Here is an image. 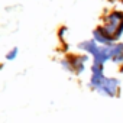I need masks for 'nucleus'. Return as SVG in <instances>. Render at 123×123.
Returning a JSON list of instances; mask_svg holds the SVG:
<instances>
[{"label": "nucleus", "instance_id": "f257e3e1", "mask_svg": "<svg viewBox=\"0 0 123 123\" xmlns=\"http://www.w3.org/2000/svg\"><path fill=\"white\" fill-rule=\"evenodd\" d=\"M106 35L111 38L113 41L120 38L123 33V13L122 12H113L106 18V25L103 28Z\"/></svg>", "mask_w": 123, "mask_h": 123}, {"label": "nucleus", "instance_id": "f03ea898", "mask_svg": "<svg viewBox=\"0 0 123 123\" xmlns=\"http://www.w3.org/2000/svg\"><path fill=\"white\" fill-rule=\"evenodd\" d=\"M119 86H120V83H119L117 78H109V77H106V78L103 80V83L100 84V87L97 88V91H98L101 96L114 97V96H117V93H119Z\"/></svg>", "mask_w": 123, "mask_h": 123}, {"label": "nucleus", "instance_id": "7ed1b4c3", "mask_svg": "<svg viewBox=\"0 0 123 123\" xmlns=\"http://www.w3.org/2000/svg\"><path fill=\"white\" fill-rule=\"evenodd\" d=\"M87 61V56H73V58H67L62 61V65L65 70L68 71H75V73H83L84 71V62Z\"/></svg>", "mask_w": 123, "mask_h": 123}, {"label": "nucleus", "instance_id": "20e7f679", "mask_svg": "<svg viewBox=\"0 0 123 123\" xmlns=\"http://www.w3.org/2000/svg\"><path fill=\"white\" fill-rule=\"evenodd\" d=\"M93 36H94L96 42H100L104 46H113V39L106 35V32L103 31V28H97L96 31H93Z\"/></svg>", "mask_w": 123, "mask_h": 123}, {"label": "nucleus", "instance_id": "39448f33", "mask_svg": "<svg viewBox=\"0 0 123 123\" xmlns=\"http://www.w3.org/2000/svg\"><path fill=\"white\" fill-rule=\"evenodd\" d=\"M78 48H80V49L87 51V52H88V54H91V55H93V58H94V56H97V55H98V52H100V48H101V46H98L96 41H86V42H81V43L78 45Z\"/></svg>", "mask_w": 123, "mask_h": 123}, {"label": "nucleus", "instance_id": "423d86ee", "mask_svg": "<svg viewBox=\"0 0 123 123\" xmlns=\"http://www.w3.org/2000/svg\"><path fill=\"white\" fill-rule=\"evenodd\" d=\"M111 59L114 62H123V43H116L111 46Z\"/></svg>", "mask_w": 123, "mask_h": 123}, {"label": "nucleus", "instance_id": "0eeeda50", "mask_svg": "<svg viewBox=\"0 0 123 123\" xmlns=\"http://www.w3.org/2000/svg\"><path fill=\"white\" fill-rule=\"evenodd\" d=\"M18 52H19V51H18V48H13V49L6 55V58H7L9 61H12V59H15V58L18 56Z\"/></svg>", "mask_w": 123, "mask_h": 123}]
</instances>
